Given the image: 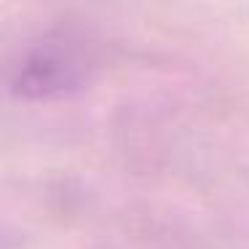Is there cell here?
I'll use <instances>...</instances> for the list:
<instances>
[{
	"instance_id": "1",
	"label": "cell",
	"mask_w": 249,
	"mask_h": 249,
	"mask_svg": "<svg viewBox=\"0 0 249 249\" xmlns=\"http://www.w3.org/2000/svg\"><path fill=\"white\" fill-rule=\"evenodd\" d=\"M86 75L83 54L65 38H49L22 65L14 89L27 99H49L72 91Z\"/></svg>"
}]
</instances>
